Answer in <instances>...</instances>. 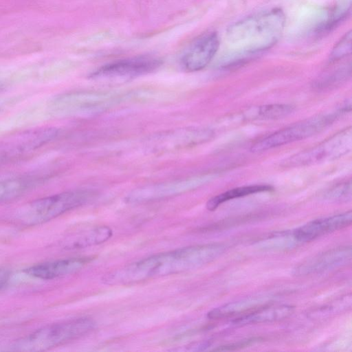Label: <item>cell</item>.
I'll return each mask as SVG.
<instances>
[{"label": "cell", "instance_id": "6da1fadb", "mask_svg": "<svg viewBox=\"0 0 352 352\" xmlns=\"http://www.w3.org/2000/svg\"><path fill=\"white\" fill-rule=\"evenodd\" d=\"M225 250L223 243H211L159 253L108 272L102 282L108 285H128L179 274L210 263Z\"/></svg>", "mask_w": 352, "mask_h": 352}, {"label": "cell", "instance_id": "7a4b0ae2", "mask_svg": "<svg viewBox=\"0 0 352 352\" xmlns=\"http://www.w3.org/2000/svg\"><path fill=\"white\" fill-rule=\"evenodd\" d=\"M285 24L280 8H273L248 16L227 30L228 41L242 48L248 55L267 50L279 40Z\"/></svg>", "mask_w": 352, "mask_h": 352}, {"label": "cell", "instance_id": "3957f363", "mask_svg": "<svg viewBox=\"0 0 352 352\" xmlns=\"http://www.w3.org/2000/svg\"><path fill=\"white\" fill-rule=\"evenodd\" d=\"M95 327V321L87 317L48 324L17 340L11 349L23 352L45 351L83 336Z\"/></svg>", "mask_w": 352, "mask_h": 352}, {"label": "cell", "instance_id": "277c9868", "mask_svg": "<svg viewBox=\"0 0 352 352\" xmlns=\"http://www.w3.org/2000/svg\"><path fill=\"white\" fill-rule=\"evenodd\" d=\"M94 196L92 191L75 190L43 197L24 206L19 219L25 225L41 223L85 204Z\"/></svg>", "mask_w": 352, "mask_h": 352}, {"label": "cell", "instance_id": "5b68a950", "mask_svg": "<svg viewBox=\"0 0 352 352\" xmlns=\"http://www.w3.org/2000/svg\"><path fill=\"white\" fill-rule=\"evenodd\" d=\"M337 113L321 114L292 124L260 139L251 146L258 153L303 140L322 131L336 118Z\"/></svg>", "mask_w": 352, "mask_h": 352}, {"label": "cell", "instance_id": "8992f818", "mask_svg": "<svg viewBox=\"0 0 352 352\" xmlns=\"http://www.w3.org/2000/svg\"><path fill=\"white\" fill-rule=\"evenodd\" d=\"M351 128L335 134L311 148L301 151L284 162L285 166H300L318 164L340 157L351 150Z\"/></svg>", "mask_w": 352, "mask_h": 352}, {"label": "cell", "instance_id": "52a82bcc", "mask_svg": "<svg viewBox=\"0 0 352 352\" xmlns=\"http://www.w3.org/2000/svg\"><path fill=\"white\" fill-rule=\"evenodd\" d=\"M162 64V60L157 57L136 56L106 64L92 72L90 78L102 80H128L152 73Z\"/></svg>", "mask_w": 352, "mask_h": 352}, {"label": "cell", "instance_id": "ba28073f", "mask_svg": "<svg viewBox=\"0 0 352 352\" xmlns=\"http://www.w3.org/2000/svg\"><path fill=\"white\" fill-rule=\"evenodd\" d=\"M219 38L214 32L204 33L196 38L185 50L181 58L184 70L194 72L206 67L215 56Z\"/></svg>", "mask_w": 352, "mask_h": 352}, {"label": "cell", "instance_id": "9c48e42d", "mask_svg": "<svg viewBox=\"0 0 352 352\" xmlns=\"http://www.w3.org/2000/svg\"><path fill=\"white\" fill-rule=\"evenodd\" d=\"M351 246H340L320 253L305 261L294 269L296 276H306L330 270L351 262Z\"/></svg>", "mask_w": 352, "mask_h": 352}, {"label": "cell", "instance_id": "30bf717a", "mask_svg": "<svg viewBox=\"0 0 352 352\" xmlns=\"http://www.w3.org/2000/svg\"><path fill=\"white\" fill-rule=\"evenodd\" d=\"M351 211L314 219L292 230L297 243L308 242L324 234L349 226Z\"/></svg>", "mask_w": 352, "mask_h": 352}, {"label": "cell", "instance_id": "8fae6325", "mask_svg": "<svg viewBox=\"0 0 352 352\" xmlns=\"http://www.w3.org/2000/svg\"><path fill=\"white\" fill-rule=\"evenodd\" d=\"M57 135L58 130L55 128L35 129L23 133L1 146L0 155L8 157L34 151L54 140Z\"/></svg>", "mask_w": 352, "mask_h": 352}, {"label": "cell", "instance_id": "7c38bea8", "mask_svg": "<svg viewBox=\"0 0 352 352\" xmlns=\"http://www.w3.org/2000/svg\"><path fill=\"white\" fill-rule=\"evenodd\" d=\"M91 260L90 257L58 259L34 265L24 272L34 278L50 280L74 274L80 270Z\"/></svg>", "mask_w": 352, "mask_h": 352}, {"label": "cell", "instance_id": "4fadbf2b", "mask_svg": "<svg viewBox=\"0 0 352 352\" xmlns=\"http://www.w3.org/2000/svg\"><path fill=\"white\" fill-rule=\"evenodd\" d=\"M194 184L186 180L147 186L133 192L127 199L130 202H143L162 199L188 190Z\"/></svg>", "mask_w": 352, "mask_h": 352}, {"label": "cell", "instance_id": "5bb4252c", "mask_svg": "<svg viewBox=\"0 0 352 352\" xmlns=\"http://www.w3.org/2000/svg\"><path fill=\"white\" fill-rule=\"evenodd\" d=\"M270 298L266 296H253L228 302L210 311V319H221L237 315H244L261 307L268 305Z\"/></svg>", "mask_w": 352, "mask_h": 352}, {"label": "cell", "instance_id": "9a60e30c", "mask_svg": "<svg viewBox=\"0 0 352 352\" xmlns=\"http://www.w3.org/2000/svg\"><path fill=\"white\" fill-rule=\"evenodd\" d=\"M294 307L283 305L277 306L265 305L234 319L232 323L235 325H245L278 321L291 316Z\"/></svg>", "mask_w": 352, "mask_h": 352}, {"label": "cell", "instance_id": "2e32d148", "mask_svg": "<svg viewBox=\"0 0 352 352\" xmlns=\"http://www.w3.org/2000/svg\"><path fill=\"white\" fill-rule=\"evenodd\" d=\"M272 189L271 186L263 184L245 186L232 188L210 198L206 203V208L210 211H213L220 205L229 200L258 192L270 191Z\"/></svg>", "mask_w": 352, "mask_h": 352}, {"label": "cell", "instance_id": "e0dca14e", "mask_svg": "<svg viewBox=\"0 0 352 352\" xmlns=\"http://www.w3.org/2000/svg\"><path fill=\"white\" fill-rule=\"evenodd\" d=\"M112 230L107 226H100L82 231L72 241L73 248H81L102 243L112 236Z\"/></svg>", "mask_w": 352, "mask_h": 352}, {"label": "cell", "instance_id": "ac0fdd59", "mask_svg": "<svg viewBox=\"0 0 352 352\" xmlns=\"http://www.w3.org/2000/svg\"><path fill=\"white\" fill-rule=\"evenodd\" d=\"M25 179H9L0 182V202L17 197L30 186Z\"/></svg>", "mask_w": 352, "mask_h": 352}, {"label": "cell", "instance_id": "d6986e66", "mask_svg": "<svg viewBox=\"0 0 352 352\" xmlns=\"http://www.w3.org/2000/svg\"><path fill=\"white\" fill-rule=\"evenodd\" d=\"M261 242L263 248L281 249L292 246L295 240L292 231H282L276 232L264 239Z\"/></svg>", "mask_w": 352, "mask_h": 352}, {"label": "cell", "instance_id": "ffe728a7", "mask_svg": "<svg viewBox=\"0 0 352 352\" xmlns=\"http://www.w3.org/2000/svg\"><path fill=\"white\" fill-rule=\"evenodd\" d=\"M294 107L288 104H273L259 107L258 116L263 119H278L288 116Z\"/></svg>", "mask_w": 352, "mask_h": 352}, {"label": "cell", "instance_id": "44dd1931", "mask_svg": "<svg viewBox=\"0 0 352 352\" xmlns=\"http://www.w3.org/2000/svg\"><path fill=\"white\" fill-rule=\"evenodd\" d=\"M351 32L349 31L339 41L330 54L329 60L331 62L338 61L351 54Z\"/></svg>", "mask_w": 352, "mask_h": 352}, {"label": "cell", "instance_id": "7402d4cb", "mask_svg": "<svg viewBox=\"0 0 352 352\" xmlns=\"http://www.w3.org/2000/svg\"><path fill=\"white\" fill-rule=\"evenodd\" d=\"M329 199L333 201H346L351 197V183H345L331 189L327 195Z\"/></svg>", "mask_w": 352, "mask_h": 352}, {"label": "cell", "instance_id": "603a6c76", "mask_svg": "<svg viewBox=\"0 0 352 352\" xmlns=\"http://www.w3.org/2000/svg\"><path fill=\"white\" fill-rule=\"evenodd\" d=\"M262 340L261 338L254 337L248 339H245L243 340L237 341L236 342L227 344L225 345H221L217 346L214 349L213 351H234L237 349H240L242 348H245L253 344L258 342Z\"/></svg>", "mask_w": 352, "mask_h": 352}, {"label": "cell", "instance_id": "cb8c5ba5", "mask_svg": "<svg viewBox=\"0 0 352 352\" xmlns=\"http://www.w3.org/2000/svg\"><path fill=\"white\" fill-rule=\"evenodd\" d=\"M10 270L5 267H0V290L6 285L10 277Z\"/></svg>", "mask_w": 352, "mask_h": 352}]
</instances>
